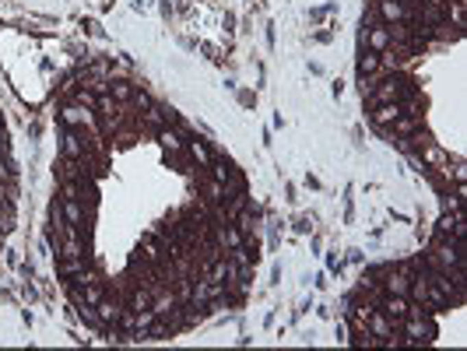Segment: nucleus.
Segmentation results:
<instances>
[{
  "mask_svg": "<svg viewBox=\"0 0 467 351\" xmlns=\"http://www.w3.org/2000/svg\"><path fill=\"white\" fill-rule=\"evenodd\" d=\"M366 46H369V53H387L390 49V32H387L383 21L366 28Z\"/></svg>",
  "mask_w": 467,
  "mask_h": 351,
  "instance_id": "obj_1",
  "label": "nucleus"
},
{
  "mask_svg": "<svg viewBox=\"0 0 467 351\" xmlns=\"http://www.w3.org/2000/svg\"><path fill=\"white\" fill-rule=\"evenodd\" d=\"M404 112V106L400 102H383V106H372V123L376 127H387V123H394L397 116Z\"/></svg>",
  "mask_w": 467,
  "mask_h": 351,
  "instance_id": "obj_3",
  "label": "nucleus"
},
{
  "mask_svg": "<svg viewBox=\"0 0 467 351\" xmlns=\"http://www.w3.org/2000/svg\"><path fill=\"white\" fill-rule=\"evenodd\" d=\"M422 127V116H407V112H400L394 123H387V134L390 137H407V134H415Z\"/></svg>",
  "mask_w": 467,
  "mask_h": 351,
  "instance_id": "obj_2",
  "label": "nucleus"
},
{
  "mask_svg": "<svg viewBox=\"0 0 467 351\" xmlns=\"http://www.w3.org/2000/svg\"><path fill=\"white\" fill-rule=\"evenodd\" d=\"M418 158H422L425 165H435V169H443V165L450 162L440 144H422V148H418Z\"/></svg>",
  "mask_w": 467,
  "mask_h": 351,
  "instance_id": "obj_4",
  "label": "nucleus"
},
{
  "mask_svg": "<svg viewBox=\"0 0 467 351\" xmlns=\"http://www.w3.org/2000/svg\"><path fill=\"white\" fill-rule=\"evenodd\" d=\"M376 71H379V53H366L362 60H359V74L369 77V74H376Z\"/></svg>",
  "mask_w": 467,
  "mask_h": 351,
  "instance_id": "obj_5",
  "label": "nucleus"
}]
</instances>
